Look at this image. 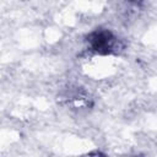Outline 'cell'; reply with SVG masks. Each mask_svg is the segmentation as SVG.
I'll return each mask as SVG.
<instances>
[{
	"label": "cell",
	"instance_id": "1",
	"mask_svg": "<svg viewBox=\"0 0 157 157\" xmlns=\"http://www.w3.org/2000/svg\"><path fill=\"white\" fill-rule=\"evenodd\" d=\"M86 40L91 50L101 55L117 54L124 48V44L109 29H104V28L94 29L87 36Z\"/></svg>",
	"mask_w": 157,
	"mask_h": 157
}]
</instances>
